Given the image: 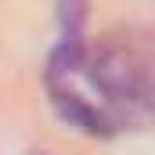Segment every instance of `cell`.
<instances>
[{
  "instance_id": "6da1fadb",
  "label": "cell",
  "mask_w": 155,
  "mask_h": 155,
  "mask_svg": "<svg viewBox=\"0 0 155 155\" xmlns=\"http://www.w3.org/2000/svg\"><path fill=\"white\" fill-rule=\"evenodd\" d=\"M43 79L58 116L90 137L144 130L152 119V54L134 33L105 36L97 47L61 36Z\"/></svg>"
},
{
  "instance_id": "7a4b0ae2",
  "label": "cell",
  "mask_w": 155,
  "mask_h": 155,
  "mask_svg": "<svg viewBox=\"0 0 155 155\" xmlns=\"http://www.w3.org/2000/svg\"><path fill=\"white\" fill-rule=\"evenodd\" d=\"M40 155H51V152H40Z\"/></svg>"
}]
</instances>
